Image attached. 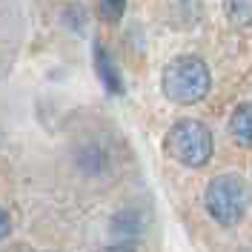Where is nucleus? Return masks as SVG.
<instances>
[{
  "mask_svg": "<svg viewBox=\"0 0 252 252\" xmlns=\"http://www.w3.org/2000/svg\"><path fill=\"white\" fill-rule=\"evenodd\" d=\"M92 63H94V72H97L100 83H103V89L109 94H124V78H121L118 66L112 61V55L97 40H94V46H92Z\"/></svg>",
  "mask_w": 252,
  "mask_h": 252,
  "instance_id": "4",
  "label": "nucleus"
},
{
  "mask_svg": "<svg viewBox=\"0 0 252 252\" xmlns=\"http://www.w3.org/2000/svg\"><path fill=\"white\" fill-rule=\"evenodd\" d=\"M163 94L181 103V106H192L198 100H204L209 94L212 86V75H209V66L195 55H184V58H175L166 69H163V78H160Z\"/></svg>",
  "mask_w": 252,
  "mask_h": 252,
  "instance_id": "1",
  "label": "nucleus"
},
{
  "mask_svg": "<svg viewBox=\"0 0 252 252\" xmlns=\"http://www.w3.org/2000/svg\"><path fill=\"white\" fill-rule=\"evenodd\" d=\"M103 252H135V247L132 244H118V247H109V250H103Z\"/></svg>",
  "mask_w": 252,
  "mask_h": 252,
  "instance_id": "10",
  "label": "nucleus"
},
{
  "mask_svg": "<svg viewBox=\"0 0 252 252\" xmlns=\"http://www.w3.org/2000/svg\"><path fill=\"white\" fill-rule=\"evenodd\" d=\"M9 232H12V218H9V212L0 206V241L9 238Z\"/></svg>",
  "mask_w": 252,
  "mask_h": 252,
  "instance_id": "9",
  "label": "nucleus"
},
{
  "mask_svg": "<svg viewBox=\"0 0 252 252\" xmlns=\"http://www.w3.org/2000/svg\"><path fill=\"white\" fill-rule=\"evenodd\" d=\"M112 223H115L112 229H115L118 235H138V232H141V218H138L132 209H124V212H118Z\"/></svg>",
  "mask_w": 252,
  "mask_h": 252,
  "instance_id": "6",
  "label": "nucleus"
},
{
  "mask_svg": "<svg viewBox=\"0 0 252 252\" xmlns=\"http://www.w3.org/2000/svg\"><path fill=\"white\" fill-rule=\"evenodd\" d=\"M206 212L212 218L223 223V226H235L238 220L247 215L250 206V192L244 187V181L235 175H218L209 181V187L204 192Z\"/></svg>",
  "mask_w": 252,
  "mask_h": 252,
  "instance_id": "3",
  "label": "nucleus"
},
{
  "mask_svg": "<svg viewBox=\"0 0 252 252\" xmlns=\"http://www.w3.org/2000/svg\"><path fill=\"white\" fill-rule=\"evenodd\" d=\"M229 135L238 146L252 149V103H241L229 118Z\"/></svg>",
  "mask_w": 252,
  "mask_h": 252,
  "instance_id": "5",
  "label": "nucleus"
},
{
  "mask_svg": "<svg viewBox=\"0 0 252 252\" xmlns=\"http://www.w3.org/2000/svg\"><path fill=\"white\" fill-rule=\"evenodd\" d=\"M97 12L106 23H118L126 12V0H97Z\"/></svg>",
  "mask_w": 252,
  "mask_h": 252,
  "instance_id": "8",
  "label": "nucleus"
},
{
  "mask_svg": "<svg viewBox=\"0 0 252 252\" xmlns=\"http://www.w3.org/2000/svg\"><path fill=\"white\" fill-rule=\"evenodd\" d=\"M226 15L235 23H252V0H226Z\"/></svg>",
  "mask_w": 252,
  "mask_h": 252,
  "instance_id": "7",
  "label": "nucleus"
},
{
  "mask_svg": "<svg viewBox=\"0 0 252 252\" xmlns=\"http://www.w3.org/2000/svg\"><path fill=\"white\" fill-rule=\"evenodd\" d=\"M166 152L192 169H201L209 163V158L215 152V141H212V132L206 129L201 121H178L166 135Z\"/></svg>",
  "mask_w": 252,
  "mask_h": 252,
  "instance_id": "2",
  "label": "nucleus"
}]
</instances>
